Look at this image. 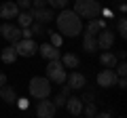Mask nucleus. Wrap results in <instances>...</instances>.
<instances>
[{"mask_svg":"<svg viewBox=\"0 0 127 118\" xmlns=\"http://www.w3.org/2000/svg\"><path fill=\"white\" fill-rule=\"evenodd\" d=\"M83 114H85L87 118H95V116H97V105H95L93 101H89V103H83Z\"/></svg>","mask_w":127,"mask_h":118,"instance_id":"21","label":"nucleus"},{"mask_svg":"<svg viewBox=\"0 0 127 118\" xmlns=\"http://www.w3.org/2000/svg\"><path fill=\"white\" fill-rule=\"evenodd\" d=\"M112 2H125V0H112Z\"/></svg>","mask_w":127,"mask_h":118,"instance_id":"41","label":"nucleus"},{"mask_svg":"<svg viewBox=\"0 0 127 118\" xmlns=\"http://www.w3.org/2000/svg\"><path fill=\"white\" fill-rule=\"evenodd\" d=\"M30 95L36 99H45L51 95V80L42 76H34L30 80Z\"/></svg>","mask_w":127,"mask_h":118,"instance_id":"3","label":"nucleus"},{"mask_svg":"<svg viewBox=\"0 0 127 118\" xmlns=\"http://www.w3.org/2000/svg\"><path fill=\"white\" fill-rule=\"evenodd\" d=\"M102 6L97 0H74V13L85 19H95L100 15Z\"/></svg>","mask_w":127,"mask_h":118,"instance_id":"2","label":"nucleus"},{"mask_svg":"<svg viewBox=\"0 0 127 118\" xmlns=\"http://www.w3.org/2000/svg\"><path fill=\"white\" fill-rule=\"evenodd\" d=\"M83 49H85V53H95V51H97V40H95L93 34H87V32H85V38H83Z\"/></svg>","mask_w":127,"mask_h":118,"instance_id":"16","label":"nucleus"},{"mask_svg":"<svg viewBox=\"0 0 127 118\" xmlns=\"http://www.w3.org/2000/svg\"><path fill=\"white\" fill-rule=\"evenodd\" d=\"M59 61H62V63L66 65V68H70V70L78 68V63H81V61H78V57H76L74 53H66L64 57H59Z\"/></svg>","mask_w":127,"mask_h":118,"instance_id":"19","label":"nucleus"},{"mask_svg":"<svg viewBox=\"0 0 127 118\" xmlns=\"http://www.w3.org/2000/svg\"><path fill=\"white\" fill-rule=\"evenodd\" d=\"M62 84H64V82H62ZM70 91H72V89H70V84H64V86H62V91H59V93H64V95L68 97V95H70Z\"/></svg>","mask_w":127,"mask_h":118,"instance_id":"34","label":"nucleus"},{"mask_svg":"<svg viewBox=\"0 0 127 118\" xmlns=\"http://www.w3.org/2000/svg\"><path fill=\"white\" fill-rule=\"evenodd\" d=\"M53 21H55V25H57L59 34H64V36L74 38V36H78V34L83 32V21H81V17H78L74 11L62 9V13H59Z\"/></svg>","mask_w":127,"mask_h":118,"instance_id":"1","label":"nucleus"},{"mask_svg":"<svg viewBox=\"0 0 127 118\" xmlns=\"http://www.w3.org/2000/svg\"><path fill=\"white\" fill-rule=\"evenodd\" d=\"M55 112H57V108H55L53 101H49L47 97H45V99H40V103L36 105V114L40 118H53Z\"/></svg>","mask_w":127,"mask_h":118,"instance_id":"10","label":"nucleus"},{"mask_svg":"<svg viewBox=\"0 0 127 118\" xmlns=\"http://www.w3.org/2000/svg\"><path fill=\"white\" fill-rule=\"evenodd\" d=\"M21 36H23V38H32V36H34V34H32V30H30V27H23Z\"/></svg>","mask_w":127,"mask_h":118,"instance_id":"35","label":"nucleus"},{"mask_svg":"<svg viewBox=\"0 0 127 118\" xmlns=\"http://www.w3.org/2000/svg\"><path fill=\"white\" fill-rule=\"evenodd\" d=\"M119 9H121V13H125V11H127V4H125V2H119Z\"/></svg>","mask_w":127,"mask_h":118,"instance_id":"39","label":"nucleus"},{"mask_svg":"<svg viewBox=\"0 0 127 118\" xmlns=\"http://www.w3.org/2000/svg\"><path fill=\"white\" fill-rule=\"evenodd\" d=\"M15 103H17L21 110H26V108H28V99H19V97H17V101H15Z\"/></svg>","mask_w":127,"mask_h":118,"instance_id":"33","label":"nucleus"},{"mask_svg":"<svg viewBox=\"0 0 127 118\" xmlns=\"http://www.w3.org/2000/svg\"><path fill=\"white\" fill-rule=\"evenodd\" d=\"M114 72H117V76H125L127 74V63L123 61V59H121V63L114 65Z\"/></svg>","mask_w":127,"mask_h":118,"instance_id":"27","label":"nucleus"},{"mask_svg":"<svg viewBox=\"0 0 127 118\" xmlns=\"http://www.w3.org/2000/svg\"><path fill=\"white\" fill-rule=\"evenodd\" d=\"M47 78L55 84H62L66 80V70H64V63L59 59H51L49 63H47Z\"/></svg>","mask_w":127,"mask_h":118,"instance_id":"4","label":"nucleus"},{"mask_svg":"<svg viewBox=\"0 0 127 118\" xmlns=\"http://www.w3.org/2000/svg\"><path fill=\"white\" fill-rule=\"evenodd\" d=\"M100 13H104V17H112V11L110 9H104V11H100Z\"/></svg>","mask_w":127,"mask_h":118,"instance_id":"37","label":"nucleus"},{"mask_svg":"<svg viewBox=\"0 0 127 118\" xmlns=\"http://www.w3.org/2000/svg\"><path fill=\"white\" fill-rule=\"evenodd\" d=\"M97 116H102V118H108V116H112V112H97Z\"/></svg>","mask_w":127,"mask_h":118,"instance_id":"38","label":"nucleus"},{"mask_svg":"<svg viewBox=\"0 0 127 118\" xmlns=\"http://www.w3.org/2000/svg\"><path fill=\"white\" fill-rule=\"evenodd\" d=\"M100 63L104 65V68H114V65L119 63L117 53H102L100 55Z\"/></svg>","mask_w":127,"mask_h":118,"instance_id":"17","label":"nucleus"},{"mask_svg":"<svg viewBox=\"0 0 127 118\" xmlns=\"http://www.w3.org/2000/svg\"><path fill=\"white\" fill-rule=\"evenodd\" d=\"M81 101H83V103H89V101H93V93H85Z\"/></svg>","mask_w":127,"mask_h":118,"instance_id":"32","label":"nucleus"},{"mask_svg":"<svg viewBox=\"0 0 127 118\" xmlns=\"http://www.w3.org/2000/svg\"><path fill=\"white\" fill-rule=\"evenodd\" d=\"M117 86H119V89H125V86H127L125 76H119V78H117Z\"/></svg>","mask_w":127,"mask_h":118,"instance_id":"30","label":"nucleus"},{"mask_svg":"<svg viewBox=\"0 0 127 118\" xmlns=\"http://www.w3.org/2000/svg\"><path fill=\"white\" fill-rule=\"evenodd\" d=\"M15 19H17L19 27H30V23L34 21V17H32V11H19Z\"/></svg>","mask_w":127,"mask_h":118,"instance_id":"18","label":"nucleus"},{"mask_svg":"<svg viewBox=\"0 0 127 118\" xmlns=\"http://www.w3.org/2000/svg\"><path fill=\"white\" fill-rule=\"evenodd\" d=\"M0 38H4L11 44H15V42L21 38V30H19L17 25H13V23H2V25H0Z\"/></svg>","mask_w":127,"mask_h":118,"instance_id":"6","label":"nucleus"},{"mask_svg":"<svg viewBox=\"0 0 127 118\" xmlns=\"http://www.w3.org/2000/svg\"><path fill=\"white\" fill-rule=\"evenodd\" d=\"M100 30H102V27H100V21H95V19H91V21L87 23V27H85V32H87V34H93V36L100 32Z\"/></svg>","mask_w":127,"mask_h":118,"instance_id":"23","label":"nucleus"},{"mask_svg":"<svg viewBox=\"0 0 127 118\" xmlns=\"http://www.w3.org/2000/svg\"><path fill=\"white\" fill-rule=\"evenodd\" d=\"M66 78H68V84H70V89H83V86L87 84L85 76H83L81 72H70Z\"/></svg>","mask_w":127,"mask_h":118,"instance_id":"14","label":"nucleus"},{"mask_svg":"<svg viewBox=\"0 0 127 118\" xmlns=\"http://www.w3.org/2000/svg\"><path fill=\"white\" fill-rule=\"evenodd\" d=\"M38 51H40V55H42L45 59H49V61H51V59H59V57H62V53L57 51V46H53L51 42L40 44V46H38Z\"/></svg>","mask_w":127,"mask_h":118,"instance_id":"12","label":"nucleus"},{"mask_svg":"<svg viewBox=\"0 0 127 118\" xmlns=\"http://www.w3.org/2000/svg\"><path fill=\"white\" fill-rule=\"evenodd\" d=\"M4 84H6V76L0 72V86H4Z\"/></svg>","mask_w":127,"mask_h":118,"instance_id":"36","label":"nucleus"},{"mask_svg":"<svg viewBox=\"0 0 127 118\" xmlns=\"http://www.w3.org/2000/svg\"><path fill=\"white\" fill-rule=\"evenodd\" d=\"M125 55H127L125 51H119V53H117V57H119V59H125Z\"/></svg>","mask_w":127,"mask_h":118,"instance_id":"40","label":"nucleus"},{"mask_svg":"<svg viewBox=\"0 0 127 118\" xmlns=\"http://www.w3.org/2000/svg\"><path fill=\"white\" fill-rule=\"evenodd\" d=\"M13 46H15V51H17V55H21V57H32V55H36V51H38V44L32 40V38H19Z\"/></svg>","mask_w":127,"mask_h":118,"instance_id":"5","label":"nucleus"},{"mask_svg":"<svg viewBox=\"0 0 127 118\" xmlns=\"http://www.w3.org/2000/svg\"><path fill=\"white\" fill-rule=\"evenodd\" d=\"M117 72H114V68H106L102 70L100 74H97V84L104 86V89H108V86H114L117 84Z\"/></svg>","mask_w":127,"mask_h":118,"instance_id":"8","label":"nucleus"},{"mask_svg":"<svg viewBox=\"0 0 127 118\" xmlns=\"http://www.w3.org/2000/svg\"><path fill=\"white\" fill-rule=\"evenodd\" d=\"M49 36H51V44H53V46H59V44H62V36H59V34L57 32H49Z\"/></svg>","mask_w":127,"mask_h":118,"instance_id":"29","label":"nucleus"},{"mask_svg":"<svg viewBox=\"0 0 127 118\" xmlns=\"http://www.w3.org/2000/svg\"><path fill=\"white\" fill-rule=\"evenodd\" d=\"M53 105L55 108H64V105H66V95H64V93H57L55 99H53Z\"/></svg>","mask_w":127,"mask_h":118,"instance_id":"26","label":"nucleus"},{"mask_svg":"<svg viewBox=\"0 0 127 118\" xmlns=\"http://www.w3.org/2000/svg\"><path fill=\"white\" fill-rule=\"evenodd\" d=\"M117 32H119V36H121V38H127V19L125 17H119Z\"/></svg>","mask_w":127,"mask_h":118,"instance_id":"22","label":"nucleus"},{"mask_svg":"<svg viewBox=\"0 0 127 118\" xmlns=\"http://www.w3.org/2000/svg\"><path fill=\"white\" fill-rule=\"evenodd\" d=\"M95 40H97V49L102 51H108L110 46L114 44V32H110V30H100V32L95 34Z\"/></svg>","mask_w":127,"mask_h":118,"instance_id":"7","label":"nucleus"},{"mask_svg":"<svg viewBox=\"0 0 127 118\" xmlns=\"http://www.w3.org/2000/svg\"><path fill=\"white\" fill-rule=\"evenodd\" d=\"M0 97H2V101L4 103H15L17 101V93H15L13 86H0Z\"/></svg>","mask_w":127,"mask_h":118,"instance_id":"15","label":"nucleus"},{"mask_svg":"<svg viewBox=\"0 0 127 118\" xmlns=\"http://www.w3.org/2000/svg\"><path fill=\"white\" fill-rule=\"evenodd\" d=\"M47 4H49L51 9H66V6L70 4V0H47Z\"/></svg>","mask_w":127,"mask_h":118,"instance_id":"25","label":"nucleus"},{"mask_svg":"<svg viewBox=\"0 0 127 118\" xmlns=\"http://www.w3.org/2000/svg\"><path fill=\"white\" fill-rule=\"evenodd\" d=\"M66 108H68V112L72 114V116H81L83 114V101L78 99V97H66Z\"/></svg>","mask_w":127,"mask_h":118,"instance_id":"13","label":"nucleus"},{"mask_svg":"<svg viewBox=\"0 0 127 118\" xmlns=\"http://www.w3.org/2000/svg\"><path fill=\"white\" fill-rule=\"evenodd\" d=\"M15 4L19 6V11H30V6H32V0H15Z\"/></svg>","mask_w":127,"mask_h":118,"instance_id":"28","label":"nucleus"},{"mask_svg":"<svg viewBox=\"0 0 127 118\" xmlns=\"http://www.w3.org/2000/svg\"><path fill=\"white\" fill-rule=\"evenodd\" d=\"M19 13V6L15 2H2L0 4V19H15Z\"/></svg>","mask_w":127,"mask_h":118,"instance_id":"11","label":"nucleus"},{"mask_svg":"<svg viewBox=\"0 0 127 118\" xmlns=\"http://www.w3.org/2000/svg\"><path fill=\"white\" fill-rule=\"evenodd\" d=\"M17 57H19V55H17V51H15V46H13V44L6 46V49L2 51V55H0V59H2L4 63H13Z\"/></svg>","mask_w":127,"mask_h":118,"instance_id":"20","label":"nucleus"},{"mask_svg":"<svg viewBox=\"0 0 127 118\" xmlns=\"http://www.w3.org/2000/svg\"><path fill=\"white\" fill-rule=\"evenodd\" d=\"M30 30H32V34H38V36H42V34H45V23H40V21H32V23H30Z\"/></svg>","mask_w":127,"mask_h":118,"instance_id":"24","label":"nucleus"},{"mask_svg":"<svg viewBox=\"0 0 127 118\" xmlns=\"http://www.w3.org/2000/svg\"><path fill=\"white\" fill-rule=\"evenodd\" d=\"M32 6H34V9H40V6H47V0H32Z\"/></svg>","mask_w":127,"mask_h":118,"instance_id":"31","label":"nucleus"},{"mask_svg":"<svg viewBox=\"0 0 127 118\" xmlns=\"http://www.w3.org/2000/svg\"><path fill=\"white\" fill-rule=\"evenodd\" d=\"M32 17H34V21H40V23H45V25H49V23L55 19V13H53V9L40 6V9L32 11Z\"/></svg>","mask_w":127,"mask_h":118,"instance_id":"9","label":"nucleus"}]
</instances>
